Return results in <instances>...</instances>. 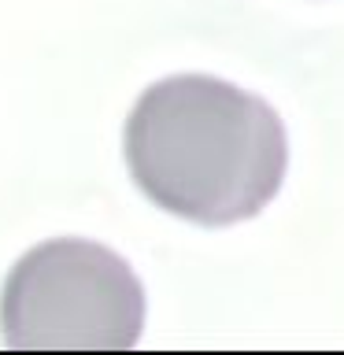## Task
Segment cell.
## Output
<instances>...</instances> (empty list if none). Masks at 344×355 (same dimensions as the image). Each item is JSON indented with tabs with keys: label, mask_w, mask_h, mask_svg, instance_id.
I'll use <instances>...</instances> for the list:
<instances>
[{
	"label": "cell",
	"mask_w": 344,
	"mask_h": 355,
	"mask_svg": "<svg viewBox=\"0 0 344 355\" xmlns=\"http://www.w3.org/2000/svg\"><path fill=\"white\" fill-rule=\"evenodd\" d=\"M144 285L115 248L52 237L22 252L0 288L8 348L126 352L144 333Z\"/></svg>",
	"instance_id": "2"
},
{
	"label": "cell",
	"mask_w": 344,
	"mask_h": 355,
	"mask_svg": "<svg viewBox=\"0 0 344 355\" xmlns=\"http://www.w3.org/2000/svg\"><path fill=\"white\" fill-rule=\"evenodd\" d=\"M122 152L148 204L207 230L263 215L289 174L282 115L215 74L152 82L126 119Z\"/></svg>",
	"instance_id": "1"
}]
</instances>
